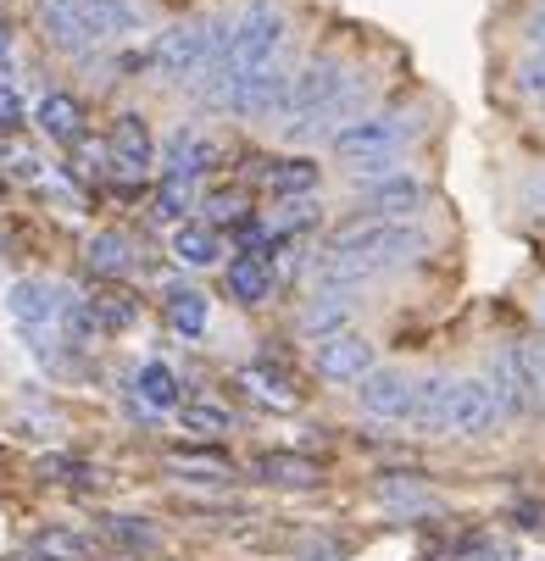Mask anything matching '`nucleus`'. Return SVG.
<instances>
[{
  "mask_svg": "<svg viewBox=\"0 0 545 561\" xmlns=\"http://www.w3.org/2000/svg\"><path fill=\"white\" fill-rule=\"evenodd\" d=\"M168 323L184 334V340H201L206 334V295L201 289H168Z\"/></svg>",
  "mask_w": 545,
  "mask_h": 561,
  "instance_id": "23",
  "label": "nucleus"
},
{
  "mask_svg": "<svg viewBox=\"0 0 545 561\" xmlns=\"http://www.w3.org/2000/svg\"><path fill=\"white\" fill-rule=\"evenodd\" d=\"M351 78L334 56H318V61H306L295 78H289V101H284V139H300L311 123H318L345 90H351Z\"/></svg>",
  "mask_w": 545,
  "mask_h": 561,
  "instance_id": "5",
  "label": "nucleus"
},
{
  "mask_svg": "<svg viewBox=\"0 0 545 561\" xmlns=\"http://www.w3.org/2000/svg\"><path fill=\"white\" fill-rule=\"evenodd\" d=\"M212 162H217V145H212L206 134L179 128V134L168 139V173H173V179H201Z\"/></svg>",
  "mask_w": 545,
  "mask_h": 561,
  "instance_id": "16",
  "label": "nucleus"
},
{
  "mask_svg": "<svg viewBox=\"0 0 545 561\" xmlns=\"http://www.w3.org/2000/svg\"><path fill=\"white\" fill-rule=\"evenodd\" d=\"M12 56V28H0V61Z\"/></svg>",
  "mask_w": 545,
  "mask_h": 561,
  "instance_id": "40",
  "label": "nucleus"
},
{
  "mask_svg": "<svg viewBox=\"0 0 545 561\" xmlns=\"http://www.w3.org/2000/svg\"><path fill=\"white\" fill-rule=\"evenodd\" d=\"M179 423H184V434H201V439H223V434L234 428L228 412H217V407H184Z\"/></svg>",
  "mask_w": 545,
  "mask_h": 561,
  "instance_id": "30",
  "label": "nucleus"
},
{
  "mask_svg": "<svg viewBox=\"0 0 545 561\" xmlns=\"http://www.w3.org/2000/svg\"><path fill=\"white\" fill-rule=\"evenodd\" d=\"M378 495L389 501V506H407V512H429L434 501L418 490V484H401V478H384V484H378Z\"/></svg>",
  "mask_w": 545,
  "mask_h": 561,
  "instance_id": "33",
  "label": "nucleus"
},
{
  "mask_svg": "<svg viewBox=\"0 0 545 561\" xmlns=\"http://www.w3.org/2000/svg\"><path fill=\"white\" fill-rule=\"evenodd\" d=\"M45 7H78V0H45Z\"/></svg>",
  "mask_w": 545,
  "mask_h": 561,
  "instance_id": "41",
  "label": "nucleus"
},
{
  "mask_svg": "<svg viewBox=\"0 0 545 561\" xmlns=\"http://www.w3.org/2000/svg\"><path fill=\"white\" fill-rule=\"evenodd\" d=\"M540 383H545V356H540Z\"/></svg>",
  "mask_w": 545,
  "mask_h": 561,
  "instance_id": "42",
  "label": "nucleus"
},
{
  "mask_svg": "<svg viewBox=\"0 0 545 561\" xmlns=\"http://www.w3.org/2000/svg\"><path fill=\"white\" fill-rule=\"evenodd\" d=\"M351 317H356L351 295H318V300H306V311H300V334H311L323 345L334 334H351Z\"/></svg>",
  "mask_w": 545,
  "mask_h": 561,
  "instance_id": "15",
  "label": "nucleus"
},
{
  "mask_svg": "<svg viewBox=\"0 0 545 561\" xmlns=\"http://www.w3.org/2000/svg\"><path fill=\"white\" fill-rule=\"evenodd\" d=\"M228 39H234V23H223V18L179 23V28H168L162 39H156L150 67L162 72L168 84H201V78L217 67V56L228 50Z\"/></svg>",
  "mask_w": 545,
  "mask_h": 561,
  "instance_id": "3",
  "label": "nucleus"
},
{
  "mask_svg": "<svg viewBox=\"0 0 545 561\" xmlns=\"http://www.w3.org/2000/svg\"><path fill=\"white\" fill-rule=\"evenodd\" d=\"M7 311H12V323H18L29 340H39V334H61V300H56V289L39 284V278H18V284H7Z\"/></svg>",
  "mask_w": 545,
  "mask_h": 561,
  "instance_id": "9",
  "label": "nucleus"
},
{
  "mask_svg": "<svg viewBox=\"0 0 545 561\" xmlns=\"http://www.w3.org/2000/svg\"><path fill=\"white\" fill-rule=\"evenodd\" d=\"M240 211H246V201H240V195H228V190H223V195H212V217H240ZM240 222H246V217H240Z\"/></svg>",
  "mask_w": 545,
  "mask_h": 561,
  "instance_id": "37",
  "label": "nucleus"
},
{
  "mask_svg": "<svg viewBox=\"0 0 545 561\" xmlns=\"http://www.w3.org/2000/svg\"><path fill=\"white\" fill-rule=\"evenodd\" d=\"M529 206H534V211H545V173L529 184Z\"/></svg>",
  "mask_w": 545,
  "mask_h": 561,
  "instance_id": "39",
  "label": "nucleus"
},
{
  "mask_svg": "<svg viewBox=\"0 0 545 561\" xmlns=\"http://www.w3.org/2000/svg\"><path fill=\"white\" fill-rule=\"evenodd\" d=\"M311 561H334V556H311Z\"/></svg>",
  "mask_w": 545,
  "mask_h": 561,
  "instance_id": "43",
  "label": "nucleus"
},
{
  "mask_svg": "<svg viewBox=\"0 0 545 561\" xmlns=\"http://www.w3.org/2000/svg\"><path fill=\"white\" fill-rule=\"evenodd\" d=\"M311 367H318V378H329V383H362L367 373H378L373 367V340L334 334V340H323L318 351H311Z\"/></svg>",
  "mask_w": 545,
  "mask_h": 561,
  "instance_id": "10",
  "label": "nucleus"
},
{
  "mask_svg": "<svg viewBox=\"0 0 545 561\" xmlns=\"http://www.w3.org/2000/svg\"><path fill=\"white\" fill-rule=\"evenodd\" d=\"M490 389L501 394V412L507 417H523L534 407V389H540V367H529L523 351H501L490 362Z\"/></svg>",
  "mask_w": 545,
  "mask_h": 561,
  "instance_id": "12",
  "label": "nucleus"
},
{
  "mask_svg": "<svg viewBox=\"0 0 545 561\" xmlns=\"http://www.w3.org/2000/svg\"><path fill=\"white\" fill-rule=\"evenodd\" d=\"M195 206V179H162V190H156V217L162 222H179L184 228V211Z\"/></svg>",
  "mask_w": 545,
  "mask_h": 561,
  "instance_id": "27",
  "label": "nucleus"
},
{
  "mask_svg": "<svg viewBox=\"0 0 545 561\" xmlns=\"http://www.w3.org/2000/svg\"><path fill=\"white\" fill-rule=\"evenodd\" d=\"M518 90H523L529 101H545V56H534V61L518 67Z\"/></svg>",
  "mask_w": 545,
  "mask_h": 561,
  "instance_id": "34",
  "label": "nucleus"
},
{
  "mask_svg": "<svg viewBox=\"0 0 545 561\" xmlns=\"http://www.w3.org/2000/svg\"><path fill=\"white\" fill-rule=\"evenodd\" d=\"M106 534H112V539H123V545H145V550H150L156 539H162L145 517H106Z\"/></svg>",
  "mask_w": 545,
  "mask_h": 561,
  "instance_id": "32",
  "label": "nucleus"
},
{
  "mask_svg": "<svg viewBox=\"0 0 545 561\" xmlns=\"http://www.w3.org/2000/svg\"><path fill=\"white\" fill-rule=\"evenodd\" d=\"M356 400H362V412L378 417V423H412L418 417V378L401 373V367H378V373L362 378Z\"/></svg>",
  "mask_w": 545,
  "mask_h": 561,
  "instance_id": "8",
  "label": "nucleus"
},
{
  "mask_svg": "<svg viewBox=\"0 0 545 561\" xmlns=\"http://www.w3.org/2000/svg\"><path fill=\"white\" fill-rule=\"evenodd\" d=\"M284 101H289V72L284 67H268V72H251L240 90H234V112L240 117H284Z\"/></svg>",
  "mask_w": 545,
  "mask_h": 561,
  "instance_id": "13",
  "label": "nucleus"
},
{
  "mask_svg": "<svg viewBox=\"0 0 545 561\" xmlns=\"http://www.w3.org/2000/svg\"><path fill=\"white\" fill-rule=\"evenodd\" d=\"M268 184H273V195H311V190H318V162H306V156L273 162L268 168Z\"/></svg>",
  "mask_w": 545,
  "mask_h": 561,
  "instance_id": "26",
  "label": "nucleus"
},
{
  "mask_svg": "<svg viewBox=\"0 0 545 561\" xmlns=\"http://www.w3.org/2000/svg\"><path fill=\"white\" fill-rule=\"evenodd\" d=\"M106 156H112V168H117V173H145V168H150V156H156L150 123H145L139 112H123V117L112 123Z\"/></svg>",
  "mask_w": 545,
  "mask_h": 561,
  "instance_id": "14",
  "label": "nucleus"
},
{
  "mask_svg": "<svg viewBox=\"0 0 545 561\" xmlns=\"http://www.w3.org/2000/svg\"><path fill=\"white\" fill-rule=\"evenodd\" d=\"M429 251V233L418 222H351L340 233H329V256L334 262H356V267H373V273H389V267H401L412 256Z\"/></svg>",
  "mask_w": 545,
  "mask_h": 561,
  "instance_id": "2",
  "label": "nucleus"
},
{
  "mask_svg": "<svg viewBox=\"0 0 545 561\" xmlns=\"http://www.w3.org/2000/svg\"><path fill=\"white\" fill-rule=\"evenodd\" d=\"M257 472L268 478V484H284V490H311V484H318V461L295 456V450H268L257 461Z\"/></svg>",
  "mask_w": 545,
  "mask_h": 561,
  "instance_id": "18",
  "label": "nucleus"
},
{
  "mask_svg": "<svg viewBox=\"0 0 545 561\" xmlns=\"http://www.w3.org/2000/svg\"><path fill=\"white\" fill-rule=\"evenodd\" d=\"M95 311H101V323H106V329H123L128 317H134L128 295H106V300H95Z\"/></svg>",
  "mask_w": 545,
  "mask_h": 561,
  "instance_id": "36",
  "label": "nucleus"
},
{
  "mask_svg": "<svg viewBox=\"0 0 545 561\" xmlns=\"http://www.w3.org/2000/svg\"><path fill=\"white\" fill-rule=\"evenodd\" d=\"M145 23V7L134 0H78V7H45V39L67 56H84L128 28Z\"/></svg>",
  "mask_w": 545,
  "mask_h": 561,
  "instance_id": "1",
  "label": "nucleus"
},
{
  "mask_svg": "<svg viewBox=\"0 0 545 561\" xmlns=\"http://www.w3.org/2000/svg\"><path fill=\"white\" fill-rule=\"evenodd\" d=\"M173 256H179L184 267H212V262H217V233H212L206 222H184V228L173 233Z\"/></svg>",
  "mask_w": 545,
  "mask_h": 561,
  "instance_id": "24",
  "label": "nucleus"
},
{
  "mask_svg": "<svg viewBox=\"0 0 545 561\" xmlns=\"http://www.w3.org/2000/svg\"><path fill=\"white\" fill-rule=\"evenodd\" d=\"M23 123V95L7 84V78H0V134H12Z\"/></svg>",
  "mask_w": 545,
  "mask_h": 561,
  "instance_id": "35",
  "label": "nucleus"
},
{
  "mask_svg": "<svg viewBox=\"0 0 545 561\" xmlns=\"http://www.w3.org/2000/svg\"><path fill=\"white\" fill-rule=\"evenodd\" d=\"M84 262L101 273V278H123L128 267H134V245L123 233H95L90 245H84Z\"/></svg>",
  "mask_w": 545,
  "mask_h": 561,
  "instance_id": "21",
  "label": "nucleus"
},
{
  "mask_svg": "<svg viewBox=\"0 0 545 561\" xmlns=\"http://www.w3.org/2000/svg\"><path fill=\"white\" fill-rule=\"evenodd\" d=\"M418 134V123L412 117H401V112H373V117H356V123H345L329 145H334V156L340 162H378V156H396L407 139Z\"/></svg>",
  "mask_w": 545,
  "mask_h": 561,
  "instance_id": "6",
  "label": "nucleus"
},
{
  "mask_svg": "<svg viewBox=\"0 0 545 561\" xmlns=\"http://www.w3.org/2000/svg\"><path fill=\"white\" fill-rule=\"evenodd\" d=\"M134 389H139V400H145L150 412H173V407H179V378H173V367H162V362H145L139 378H134Z\"/></svg>",
  "mask_w": 545,
  "mask_h": 561,
  "instance_id": "22",
  "label": "nucleus"
},
{
  "mask_svg": "<svg viewBox=\"0 0 545 561\" xmlns=\"http://www.w3.org/2000/svg\"><path fill=\"white\" fill-rule=\"evenodd\" d=\"M34 556H39V561H84L90 545L78 539V534H67V528H50V534L34 539Z\"/></svg>",
  "mask_w": 545,
  "mask_h": 561,
  "instance_id": "28",
  "label": "nucleus"
},
{
  "mask_svg": "<svg viewBox=\"0 0 545 561\" xmlns=\"http://www.w3.org/2000/svg\"><path fill=\"white\" fill-rule=\"evenodd\" d=\"M39 128L56 145H78V139H84V106H78L72 95H45L39 101Z\"/></svg>",
  "mask_w": 545,
  "mask_h": 561,
  "instance_id": "19",
  "label": "nucleus"
},
{
  "mask_svg": "<svg viewBox=\"0 0 545 561\" xmlns=\"http://www.w3.org/2000/svg\"><path fill=\"white\" fill-rule=\"evenodd\" d=\"M501 394L490 389V378H456L451 407H445V434L451 439H485L501 423Z\"/></svg>",
  "mask_w": 545,
  "mask_h": 561,
  "instance_id": "7",
  "label": "nucleus"
},
{
  "mask_svg": "<svg viewBox=\"0 0 545 561\" xmlns=\"http://www.w3.org/2000/svg\"><path fill=\"white\" fill-rule=\"evenodd\" d=\"M268 289H273V267H268V256H234L228 262V295L240 300V306H262L268 300Z\"/></svg>",
  "mask_w": 545,
  "mask_h": 561,
  "instance_id": "17",
  "label": "nucleus"
},
{
  "mask_svg": "<svg viewBox=\"0 0 545 561\" xmlns=\"http://www.w3.org/2000/svg\"><path fill=\"white\" fill-rule=\"evenodd\" d=\"M168 467H173V472H184V478H201V484H223V478H228L217 456H195V450H184V456H173Z\"/></svg>",
  "mask_w": 545,
  "mask_h": 561,
  "instance_id": "31",
  "label": "nucleus"
},
{
  "mask_svg": "<svg viewBox=\"0 0 545 561\" xmlns=\"http://www.w3.org/2000/svg\"><path fill=\"white\" fill-rule=\"evenodd\" d=\"M362 201H367V211H373L378 222H407V217L423 211L429 190H423V179H412V173H389V179H378V184H362Z\"/></svg>",
  "mask_w": 545,
  "mask_h": 561,
  "instance_id": "11",
  "label": "nucleus"
},
{
  "mask_svg": "<svg viewBox=\"0 0 545 561\" xmlns=\"http://www.w3.org/2000/svg\"><path fill=\"white\" fill-rule=\"evenodd\" d=\"M279 50H284V12L273 7V0H251V7L234 18V45H228L234 90H240L251 72L279 67ZM228 101H234V95H228Z\"/></svg>",
  "mask_w": 545,
  "mask_h": 561,
  "instance_id": "4",
  "label": "nucleus"
},
{
  "mask_svg": "<svg viewBox=\"0 0 545 561\" xmlns=\"http://www.w3.org/2000/svg\"><path fill=\"white\" fill-rule=\"evenodd\" d=\"M0 179L12 184H39V156L23 145H0Z\"/></svg>",
  "mask_w": 545,
  "mask_h": 561,
  "instance_id": "29",
  "label": "nucleus"
},
{
  "mask_svg": "<svg viewBox=\"0 0 545 561\" xmlns=\"http://www.w3.org/2000/svg\"><path fill=\"white\" fill-rule=\"evenodd\" d=\"M523 39H529V45H534V50L545 56V7H540V12L529 18V28H523Z\"/></svg>",
  "mask_w": 545,
  "mask_h": 561,
  "instance_id": "38",
  "label": "nucleus"
},
{
  "mask_svg": "<svg viewBox=\"0 0 545 561\" xmlns=\"http://www.w3.org/2000/svg\"><path fill=\"white\" fill-rule=\"evenodd\" d=\"M240 389H246L251 400H262V407H279V412L295 407V389H289L279 373H268V367H240Z\"/></svg>",
  "mask_w": 545,
  "mask_h": 561,
  "instance_id": "25",
  "label": "nucleus"
},
{
  "mask_svg": "<svg viewBox=\"0 0 545 561\" xmlns=\"http://www.w3.org/2000/svg\"><path fill=\"white\" fill-rule=\"evenodd\" d=\"M451 389H456V378H445V373H429V378H418V428H429V434H445V407H451Z\"/></svg>",
  "mask_w": 545,
  "mask_h": 561,
  "instance_id": "20",
  "label": "nucleus"
}]
</instances>
